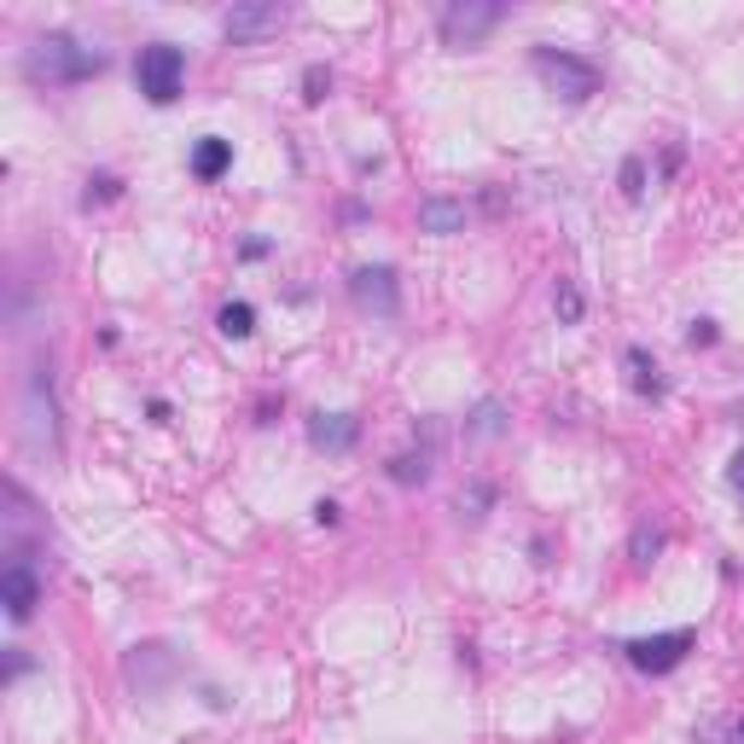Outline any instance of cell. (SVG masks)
I'll list each match as a JSON object with an SVG mask.
<instances>
[{"label": "cell", "mask_w": 744, "mask_h": 744, "mask_svg": "<svg viewBox=\"0 0 744 744\" xmlns=\"http://www.w3.org/2000/svg\"><path fill=\"white\" fill-rule=\"evenodd\" d=\"M99 71H106V53L82 47L76 36H41L24 53V76L47 82V88H76V82H94Z\"/></svg>", "instance_id": "6da1fadb"}, {"label": "cell", "mask_w": 744, "mask_h": 744, "mask_svg": "<svg viewBox=\"0 0 744 744\" xmlns=\"http://www.w3.org/2000/svg\"><path fill=\"white\" fill-rule=\"evenodd\" d=\"M535 76L565 99V106H587L599 94V64H587L582 53H565V47H535Z\"/></svg>", "instance_id": "7a4b0ae2"}, {"label": "cell", "mask_w": 744, "mask_h": 744, "mask_svg": "<svg viewBox=\"0 0 744 744\" xmlns=\"http://www.w3.org/2000/svg\"><path fill=\"white\" fill-rule=\"evenodd\" d=\"M18 408H24V443L36 448V454H59V408H53V372H47L41 361L24 372Z\"/></svg>", "instance_id": "3957f363"}, {"label": "cell", "mask_w": 744, "mask_h": 744, "mask_svg": "<svg viewBox=\"0 0 744 744\" xmlns=\"http://www.w3.org/2000/svg\"><path fill=\"white\" fill-rule=\"evenodd\" d=\"M134 82H140V94L151 106H175L181 99V82H186V53L169 41H151L140 47V59H134Z\"/></svg>", "instance_id": "277c9868"}, {"label": "cell", "mask_w": 744, "mask_h": 744, "mask_svg": "<svg viewBox=\"0 0 744 744\" xmlns=\"http://www.w3.org/2000/svg\"><path fill=\"white\" fill-rule=\"evenodd\" d=\"M500 18H506L500 0H448V7L436 12V29H443L448 47H478Z\"/></svg>", "instance_id": "5b68a950"}, {"label": "cell", "mask_w": 744, "mask_h": 744, "mask_svg": "<svg viewBox=\"0 0 744 744\" xmlns=\"http://www.w3.org/2000/svg\"><path fill=\"white\" fill-rule=\"evenodd\" d=\"M698 646V634L692 629H669V634H640V640H629V664L640 669V674H669V669H681L686 664V652Z\"/></svg>", "instance_id": "8992f818"}, {"label": "cell", "mask_w": 744, "mask_h": 744, "mask_svg": "<svg viewBox=\"0 0 744 744\" xmlns=\"http://www.w3.org/2000/svg\"><path fill=\"white\" fill-rule=\"evenodd\" d=\"M292 24V7H274V0H245V7H233L222 18V36L233 47H257L268 36H280V29Z\"/></svg>", "instance_id": "52a82bcc"}, {"label": "cell", "mask_w": 744, "mask_h": 744, "mask_svg": "<svg viewBox=\"0 0 744 744\" xmlns=\"http://www.w3.org/2000/svg\"><path fill=\"white\" fill-rule=\"evenodd\" d=\"M349 297H355V309H361V314L396 320L401 314V280H396V268L390 262L355 268V274H349Z\"/></svg>", "instance_id": "ba28073f"}, {"label": "cell", "mask_w": 744, "mask_h": 744, "mask_svg": "<svg viewBox=\"0 0 744 744\" xmlns=\"http://www.w3.org/2000/svg\"><path fill=\"white\" fill-rule=\"evenodd\" d=\"M0 605H7L12 622H29L41 605V576L29 558H7V570H0Z\"/></svg>", "instance_id": "9c48e42d"}, {"label": "cell", "mask_w": 744, "mask_h": 744, "mask_svg": "<svg viewBox=\"0 0 744 744\" xmlns=\"http://www.w3.org/2000/svg\"><path fill=\"white\" fill-rule=\"evenodd\" d=\"M309 443L320 454H349L355 443H361V419H355V413H314L309 419Z\"/></svg>", "instance_id": "30bf717a"}, {"label": "cell", "mask_w": 744, "mask_h": 744, "mask_svg": "<svg viewBox=\"0 0 744 744\" xmlns=\"http://www.w3.org/2000/svg\"><path fill=\"white\" fill-rule=\"evenodd\" d=\"M169 674H175V657H169V646H158V640L128 652V681L140 686V692H158Z\"/></svg>", "instance_id": "8fae6325"}, {"label": "cell", "mask_w": 744, "mask_h": 744, "mask_svg": "<svg viewBox=\"0 0 744 744\" xmlns=\"http://www.w3.org/2000/svg\"><path fill=\"white\" fill-rule=\"evenodd\" d=\"M466 222H471V210L460 204V198H425V204H419V227L436 233V239H448V233H466Z\"/></svg>", "instance_id": "7c38bea8"}, {"label": "cell", "mask_w": 744, "mask_h": 744, "mask_svg": "<svg viewBox=\"0 0 744 744\" xmlns=\"http://www.w3.org/2000/svg\"><path fill=\"white\" fill-rule=\"evenodd\" d=\"M506 425H512V413H506L500 396H483L478 408L466 413V436H471V443H495V436H506Z\"/></svg>", "instance_id": "4fadbf2b"}, {"label": "cell", "mask_w": 744, "mask_h": 744, "mask_svg": "<svg viewBox=\"0 0 744 744\" xmlns=\"http://www.w3.org/2000/svg\"><path fill=\"white\" fill-rule=\"evenodd\" d=\"M233 169V140H222V134H204V140L193 146V175L198 181H222Z\"/></svg>", "instance_id": "5bb4252c"}, {"label": "cell", "mask_w": 744, "mask_h": 744, "mask_svg": "<svg viewBox=\"0 0 744 744\" xmlns=\"http://www.w3.org/2000/svg\"><path fill=\"white\" fill-rule=\"evenodd\" d=\"M384 471H390V483H396V488H425V483H431V448H408V454H396V460L384 466Z\"/></svg>", "instance_id": "9a60e30c"}, {"label": "cell", "mask_w": 744, "mask_h": 744, "mask_svg": "<svg viewBox=\"0 0 744 744\" xmlns=\"http://www.w3.org/2000/svg\"><path fill=\"white\" fill-rule=\"evenodd\" d=\"M622 361H629V384H634L640 396H664V372H657V361H652L646 349L634 344L629 355H622Z\"/></svg>", "instance_id": "2e32d148"}, {"label": "cell", "mask_w": 744, "mask_h": 744, "mask_svg": "<svg viewBox=\"0 0 744 744\" xmlns=\"http://www.w3.org/2000/svg\"><path fill=\"white\" fill-rule=\"evenodd\" d=\"M215 326H222V337H250L257 332V309H250V302H227V309L215 314Z\"/></svg>", "instance_id": "e0dca14e"}, {"label": "cell", "mask_w": 744, "mask_h": 744, "mask_svg": "<svg viewBox=\"0 0 744 744\" xmlns=\"http://www.w3.org/2000/svg\"><path fill=\"white\" fill-rule=\"evenodd\" d=\"M629 553H634V565H652V558L664 553V530H657V523H640L634 541H629Z\"/></svg>", "instance_id": "ac0fdd59"}, {"label": "cell", "mask_w": 744, "mask_h": 744, "mask_svg": "<svg viewBox=\"0 0 744 744\" xmlns=\"http://www.w3.org/2000/svg\"><path fill=\"white\" fill-rule=\"evenodd\" d=\"M553 309H558V320H565V326H576V320H582V292H576L570 280H558V285H553Z\"/></svg>", "instance_id": "d6986e66"}, {"label": "cell", "mask_w": 744, "mask_h": 744, "mask_svg": "<svg viewBox=\"0 0 744 744\" xmlns=\"http://www.w3.org/2000/svg\"><path fill=\"white\" fill-rule=\"evenodd\" d=\"M326 94H332V71H326V64H309V71H302V99L320 106Z\"/></svg>", "instance_id": "ffe728a7"}, {"label": "cell", "mask_w": 744, "mask_h": 744, "mask_svg": "<svg viewBox=\"0 0 744 744\" xmlns=\"http://www.w3.org/2000/svg\"><path fill=\"white\" fill-rule=\"evenodd\" d=\"M622 198H629V204H640V198H646V163H640V158L622 163Z\"/></svg>", "instance_id": "44dd1931"}, {"label": "cell", "mask_w": 744, "mask_h": 744, "mask_svg": "<svg viewBox=\"0 0 744 744\" xmlns=\"http://www.w3.org/2000/svg\"><path fill=\"white\" fill-rule=\"evenodd\" d=\"M116 193H123V181H116V175H94L88 193H82V204H88V210H94V204H111Z\"/></svg>", "instance_id": "7402d4cb"}, {"label": "cell", "mask_w": 744, "mask_h": 744, "mask_svg": "<svg viewBox=\"0 0 744 744\" xmlns=\"http://www.w3.org/2000/svg\"><path fill=\"white\" fill-rule=\"evenodd\" d=\"M686 344H692V349H709V344H716V320H692Z\"/></svg>", "instance_id": "603a6c76"}, {"label": "cell", "mask_w": 744, "mask_h": 744, "mask_svg": "<svg viewBox=\"0 0 744 744\" xmlns=\"http://www.w3.org/2000/svg\"><path fill=\"white\" fill-rule=\"evenodd\" d=\"M488 500H495V488H488V483H471V495L460 500V506H471V518H483V506Z\"/></svg>", "instance_id": "cb8c5ba5"}, {"label": "cell", "mask_w": 744, "mask_h": 744, "mask_svg": "<svg viewBox=\"0 0 744 744\" xmlns=\"http://www.w3.org/2000/svg\"><path fill=\"white\" fill-rule=\"evenodd\" d=\"M727 483H733V488H739V495H744V448L733 454V466H727Z\"/></svg>", "instance_id": "d4e9b609"}, {"label": "cell", "mask_w": 744, "mask_h": 744, "mask_svg": "<svg viewBox=\"0 0 744 744\" xmlns=\"http://www.w3.org/2000/svg\"><path fill=\"white\" fill-rule=\"evenodd\" d=\"M314 523H337V500H314Z\"/></svg>", "instance_id": "484cf974"}, {"label": "cell", "mask_w": 744, "mask_h": 744, "mask_svg": "<svg viewBox=\"0 0 744 744\" xmlns=\"http://www.w3.org/2000/svg\"><path fill=\"white\" fill-rule=\"evenodd\" d=\"M739 744H744V721H739Z\"/></svg>", "instance_id": "4316f807"}]
</instances>
